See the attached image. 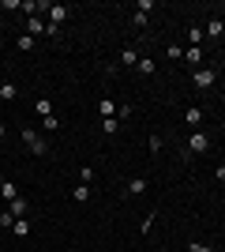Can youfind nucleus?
I'll return each mask as SVG.
<instances>
[{"label": "nucleus", "mask_w": 225, "mask_h": 252, "mask_svg": "<svg viewBox=\"0 0 225 252\" xmlns=\"http://www.w3.org/2000/svg\"><path fill=\"white\" fill-rule=\"evenodd\" d=\"M23 143H26V147H30V155H38V158L49 155V143H45V139L38 136L34 128H23Z\"/></svg>", "instance_id": "nucleus-1"}, {"label": "nucleus", "mask_w": 225, "mask_h": 252, "mask_svg": "<svg viewBox=\"0 0 225 252\" xmlns=\"http://www.w3.org/2000/svg\"><path fill=\"white\" fill-rule=\"evenodd\" d=\"M188 151L192 155H210V136L206 132H188Z\"/></svg>", "instance_id": "nucleus-2"}, {"label": "nucleus", "mask_w": 225, "mask_h": 252, "mask_svg": "<svg viewBox=\"0 0 225 252\" xmlns=\"http://www.w3.org/2000/svg\"><path fill=\"white\" fill-rule=\"evenodd\" d=\"M192 83L199 87V91H210V87L218 83V72L214 68H199V72H192Z\"/></svg>", "instance_id": "nucleus-3"}, {"label": "nucleus", "mask_w": 225, "mask_h": 252, "mask_svg": "<svg viewBox=\"0 0 225 252\" xmlns=\"http://www.w3.org/2000/svg\"><path fill=\"white\" fill-rule=\"evenodd\" d=\"M203 109H199V105H188V109H184V125L192 128V132H199V128H203Z\"/></svg>", "instance_id": "nucleus-4"}, {"label": "nucleus", "mask_w": 225, "mask_h": 252, "mask_svg": "<svg viewBox=\"0 0 225 252\" xmlns=\"http://www.w3.org/2000/svg\"><path fill=\"white\" fill-rule=\"evenodd\" d=\"M135 64H139V49L128 42L124 49H120V68H135Z\"/></svg>", "instance_id": "nucleus-5"}, {"label": "nucleus", "mask_w": 225, "mask_h": 252, "mask_svg": "<svg viewBox=\"0 0 225 252\" xmlns=\"http://www.w3.org/2000/svg\"><path fill=\"white\" fill-rule=\"evenodd\" d=\"M42 11H49V23H56V27H60V23H64L68 15H72V11H68L64 4H45Z\"/></svg>", "instance_id": "nucleus-6"}, {"label": "nucleus", "mask_w": 225, "mask_h": 252, "mask_svg": "<svg viewBox=\"0 0 225 252\" xmlns=\"http://www.w3.org/2000/svg\"><path fill=\"white\" fill-rule=\"evenodd\" d=\"M23 192H19V185H15V181H0V200H19Z\"/></svg>", "instance_id": "nucleus-7"}, {"label": "nucleus", "mask_w": 225, "mask_h": 252, "mask_svg": "<svg viewBox=\"0 0 225 252\" xmlns=\"http://www.w3.org/2000/svg\"><path fill=\"white\" fill-rule=\"evenodd\" d=\"M143 192H147V177H131L124 185V196H143Z\"/></svg>", "instance_id": "nucleus-8"}, {"label": "nucleus", "mask_w": 225, "mask_h": 252, "mask_svg": "<svg viewBox=\"0 0 225 252\" xmlns=\"http://www.w3.org/2000/svg\"><path fill=\"white\" fill-rule=\"evenodd\" d=\"M26 34H30V38L45 34V19H42V15H30V19H26Z\"/></svg>", "instance_id": "nucleus-9"}, {"label": "nucleus", "mask_w": 225, "mask_h": 252, "mask_svg": "<svg viewBox=\"0 0 225 252\" xmlns=\"http://www.w3.org/2000/svg\"><path fill=\"white\" fill-rule=\"evenodd\" d=\"M184 61L199 68V64H203V45H188V49H184Z\"/></svg>", "instance_id": "nucleus-10"}, {"label": "nucleus", "mask_w": 225, "mask_h": 252, "mask_svg": "<svg viewBox=\"0 0 225 252\" xmlns=\"http://www.w3.org/2000/svg\"><path fill=\"white\" fill-rule=\"evenodd\" d=\"M135 72H143V75H154V72H158L154 57H147V53H143V57H139V64H135Z\"/></svg>", "instance_id": "nucleus-11"}, {"label": "nucleus", "mask_w": 225, "mask_h": 252, "mask_svg": "<svg viewBox=\"0 0 225 252\" xmlns=\"http://www.w3.org/2000/svg\"><path fill=\"white\" fill-rule=\"evenodd\" d=\"M90 196H94V189H90V185H75V189H72V200H75V203H86Z\"/></svg>", "instance_id": "nucleus-12"}, {"label": "nucleus", "mask_w": 225, "mask_h": 252, "mask_svg": "<svg viewBox=\"0 0 225 252\" xmlns=\"http://www.w3.org/2000/svg\"><path fill=\"white\" fill-rule=\"evenodd\" d=\"M8 211L15 215V219H26V196H19V200H11V203H8Z\"/></svg>", "instance_id": "nucleus-13"}, {"label": "nucleus", "mask_w": 225, "mask_h": 252, "mask_svg": "<svg viewBox=\"0 0 225 252\" xmlns=\"http://www.w3.org/2000/svg\"><path fill=\"white\" fill-rule=\"evenodd\" d=\"M225 34V19H210L206 23V38H222Z\"/></svg>", "instance_id": "nucleus-14"}, {"label": "nucleus", "mask_w": 225, "mask_h": 252, "mask_svg": "<svg viewBox=\"0 0 225 252\" xmlns=\"http://www.w3.org/2000/svg\"><path fill=\"white\" fill-rule=\"evenodd\" d=\"M15 98H19L15 83H0V102H15Z\"/></svg>", "instance_id": "nucleus-15"}, {"label": "nucleus", "mask_w": 225, "mask_h": 252, "mask_svg": "<svg viewBox=\"0 0 225 252\" xmlns=\"http://www.w3.org/2000/svg\"><path fill=\"white\" fill-rule=\"evenodd\" d=\"M147 147H150V155H158V151L165 147V139H161L158 132H150V139H147Z\"/></svg>", "instance_id": "nucleus-16"}, {"label": "nucleus", "mask_w": 225, "mask_h": 252, "mask_svg": "<svg viewBox=\"0 0 225 252\" xmlns=\"http://www.w3.org/2000/svg\"><path fill=\"white\" fill-rule=\"evenodd\" d=\"M101 132H105V136L120 132V121H117V117H105V121H101Z\"/></svg>", "instance_id": "nucleus-17"}, {"label": "nucleus", "mask_w": 225, "mask_h": 252, "mask_svg": "<svg viewBox=\"0 0 225 252\" xmlns=\"http://www.w3.org/2000/svg\"><path fill=\"white\" fill-rule=\"evenodd\" d=\"M11 233H15V237H26V233H30V222H26V219H15Z\"/></svg>", "instance_id": "nucleus-18"}, {"label": "nucleus", "mask_w": 225, "mask_h": 252, "mask_svg": "<svg viewBox=\"0 0 225 252\" xmlns=\"http://www.w3.org/2000/svg\"><path fill=\"white\" fill-rule=\"evenodd\" d=\"M165 57H169V61H184V49L176 42H169V45H165Z\"/></svg>", "instance_id": "nucleus-19"}, {"label": "nucleus", "mask_w": 225, "mask_h": 252, "mask_svg": "<svg viewBox=\"0 0 225 252\" xmlns=\"http://www.w3.org/2000/svg\"><path fill=\"white\" fill-rule=\"evenodd\" d=\"M42 132H60V121H56V113H53V117H42Z\"/></svg>", "instance_id": "nucleus-20"}, {"label": "nucleus", "mask_w": 225, "mask_h": 252, "mask_svg": "<svg viewBox=\"0 0 225 252\" xmlns=\"http://www.w3.org/2000/svg\"><path fill=\"white\" fill-rule=\"evenodd\" d=\"M15 45H19V53H30V49H34L38 42H34L30 34H19V42H15Z\"/></svg>", "instance_id": "nucleus-21"}, {"label": "nucleus", "mask_w": 225, "mask_h": 252, "mask_svg": "<svg viewBox=\"0 0 225 252\" xmlns=\"http://www.w3.org/2000/svg\"><path fill=\"white\" fill-rule=\"evenodd\" d=\"M188 42H192V45H203V27H188Z\"/></svg>", "instance_id": "nucleus-22"}, {"label": "nucleus", "mask_w": 225, "mask_h": 252, "mask_svg": "<svg viewBox=\"0 0 225 252\" xmlns=\"http://www.w3.org/2000/svg\"><path fill=\"white\" fill-rule=\"evenodd\" d=\"M34 109H38L42 117H53V105H49V98H38V102H34Z\"/></svg>", "instance_id": "nucleus-23"}, {"label": "nucleus", "mask_w": 225, "mask_h": 252, "mask_svg": "<svg viewBox=\"0 0 225 252\" xmlns=\"http://www.w3.org/2000/svg\"><path fill=\"white\" fill-rule=\"evenodd\" d=\"M98 113H101V121H105V117H113V102H109V98H101V102H98Z\"/></svg>", "instance_id": "nucleus-24"}, {"label": "nucleus", "mask_w": 225, "mask_h": 252, "mask_svg": "<svg viewBox=\"0 0 225 252\" xmlns=\"http://www.w3.org/2000/svg\"><path fill=\"white\" fill-rule=\"evenodd\" d=\"M0 226H4V230H11V226H15V215H11V211H0Z\"/></svg>", "instance_id": "nucleus-25"}, {"label": "nucleus", "mask_w": 225, "mask_h": 252, "mask_svg": "<svg viewBox=\"0 0 225 252\" xmlns=\"http://www.w3.org/2000/svg\"><path fill=\"white\" fill-rule=\"evenodd\" d=\"M94 181V166H83V173H79V185H90Z\"/></svg>", "instance_id": "nucleus-26"}, {"label": "nucleus", "mask_w": 225, "mask_h": 252, "mask_svg": "<svg viewBox=\"0 0 225 252\" xmlns=\"http://www.w3.org/2000/svg\"><path fill=\"white\" fill-rule=\"evenodd\" d=\"M188 252H214L210 245H203V241H188Z\"/></svg>", "instance_id": "nucleus-27"}, {"label": "nucleus", "mask_w": 225, "mask_h": 252, "mask_svg": "<svg viewBox=\"0 0 225 252\" xmlns=\"http://www.w3.org/2000/svg\"><path fill=\"white\" fill-rule=\"evenodd\" d=\"M154 222H158V211H150L147 219H143V233H150V226H154Z\"/></svg>", "instance_id": "nucleus-28"}, {"label": "nucleus", "mask_w": 225, "mask_h": 252, "mask_svg": "<svg viewBox=\"0 0 225 252\" xmlns=\"http://www.w3.org/2000/svg\"><path fill=\"white\" fill-rule=\"evenodd\" d=\"M131 23H135V27H147V23H150V15H143V11H135V15H131Z\"/></svg>", "instance_id": "nucleus-29"}, {"label": "nucleus", "mask_w": 225, "mask_h": 252, "mask_svg": "<svg viewBox=\"0 0 225 252\" xmlns=\"http://www.w3.org/2000/svg\"><path fill=\"white\" fill-rule=\"evenodd\" d=\"M135 11H143V15H150V11H154V0H139V8Z\"/></svg>", "instance_id": "nucleus-30"}, {"label": "nucleus", "mask_w": 225, "mask_h": 252, "mask_svg": "<svg viewBox=\"0 0 225 252\" xmlns=\"http://www.w3.org/2000/svg\"><path fill=\"white\" fill-rule=\"evenodd\" d=\"M214 177H218V181H225V166H218V169H214Z\"/></svg>", "instance_id": "nucleus-31"}, {"label": "nucleus", "mask_w": 225, "mask_h": 252, "mask_svg": "<svg viewBox=\"0 0 225 252\" xmlns=\"http://www.w3.org/2000/svg\"><path fill=\"white\" fill-rule=\"evenodd\" d=\"M4 136H8V125H4V121H0V139H4Z\"/></svg>", "instance_id": "nucleus-32"}, {"label": "nucleus", "mask_w": 225, "mask_h": 252, "mask_svg": "<svg viewBox=\"0 0 225 252\" xmlns=\"http://www.w3.org/2000/svg\"><path fill=\"white\" fill-rule=\"evenodd\" d=\"M222 136H225V121H222Z\"/></svg>", "instance_id": "nucleus-33"}]
</instances>
